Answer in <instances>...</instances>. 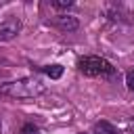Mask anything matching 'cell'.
<instances>
[{"label": "cell", "instance_id": "10", "mask_svg": "<svg viewBox=\"0 0 134 134\" xmlns=\"http://www.w3.org/2000/svg\"><path fill=\"white\" fill-rule=\"evenodd\" d=\"M80 134H84V132H80Z\"/></svg>", "mask_w": 134, "mask_h": 134}, {"label": "cell", "instance_id": "4", "mask_svg": "<svg viewBox=\"0 0 134 134\" xmlns=\"http://www.w3.org/2000/svg\"><path fill=\"white\" fill-rule=\"evenodd\" d=\"M52 25L59 27L61 31H75V29L80 27V21H77V17H73V15H59V17L52 19Z\"/></svg>", "mask_w": 134, "mask_h": 134}, {"label": "cell", "instance_id": "9", "mask_svg": "<svg viewBox=\"0 0 134 134\" xmlns=\"http://www.w3.org/2000/svg\"><path fill=\"white\" fill-rule=\"evenodd\" d=\"M126 88H128L130 92H134V69H130V71L126 73Z\"/></svg>", "mask_w": 134, "mask_h": 134}, {"label": "cell", "instance_id": "3", "mask_svg": "<svg viewBox=\"0 0 134 134\" xmlns=\"http://www.w3.org/2000/svg\"><path fill=\"white\" fill-rule=\"evenodd\" d=\"M19 31H21V21H19V19L10 17V19L2 21V23H0V42L13 40V38H15Z\"/></svg>", "mask_w": 134, "mask_h": 134}, {"label": "cell", "instance_id": "8", "mask_svg": "<svg viewBox=\"0 0 134 134\" xmlns=\"http://www.w3.org/2000/svg\"><path fill=\"white\" fill-rule=\"evenodd\" d=\"M19 134H40V128H38L36 124H31V121H27V124H23V126H21V130H19Z\"/></svg>", "mask_w": 134, "mask_h": 134}, {"label": "cell", "instance_id": "2", "mask_svg": "<svg viewBox=\"0 0 134 134\" xmlns=\"http://www.w3.org/2000/svg\"><path fill=\"white\" fill-rule=\"evenodd\" d=\"M77 69H80L84 75H88V77H98V75H100V77H113V75H115V67H113L107 59L94 57V54L77 59Z\"/></svg>", "mask_w": 134, "mask_h": 134}, {"label": "cell", "instance_id": "7", "mask_svg": "<svg viewBox=\"0 0 134 134\" xmlns=\"http://www.w3.org/2000/svg\"><path fill=\"white\" fill-rule=\"evenodd\" d=\"M50 6L54 10H67L73 6V0H50Z\"/></svg>", "mask_w": 134, "mask_h": 134}, {"label": "cell", "instance_id": "1", "mask_svg": "<svg viewBox=\"0 0 134 134\" xmlns=\"http://www.w3.org/2000/svg\"><path fill=\"white\" fill-rule=\"evenodd\" d=\"M46 88L48 86L42 77L27 75V77H19V80L0 84V96L10 98V100H25V98H36V96L44 94Z\"/></svg>", "mask_w": 134, "mask_h": 134}, {"label": "cell", "instance_id": "6", "mask_svg": "<svg viewBox=\"0 0 134 134\" xmlns=\"http://www.w3.org/2000/svg\"><path fill=\"white\" fill-rule=\"evenodd\" d=\"M92 132H94V134H119V132H117V128H115L111 121H105V119L96 121V124H94V128H92Z\"/></svg>", "mask_w": 134, "mask_h": 134}, {"label": "cell", "instance_id": "5", "mask_svg": "<svg viewBox=\"0 0 134 134\" xmlns=\"http://www.w3.org/2000/svg\"><path fill=\"white\" fill-rule=\"evenodd\" d=\"M40 71H42L46 77H50V80H59V77L63 75V65H59V63L44 65V67H40Z\"/></svg>", "mask_w": 134, "mask_h": 134}]
</instances>
